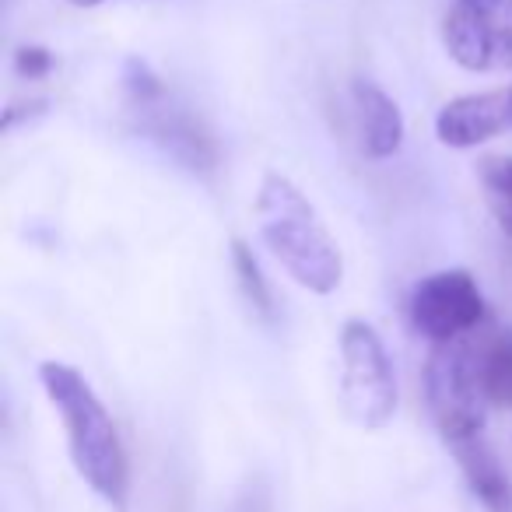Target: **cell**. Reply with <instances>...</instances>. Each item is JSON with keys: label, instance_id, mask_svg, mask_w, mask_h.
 I'll list each match as a JSON object with an SVG mask.
<instances>
[{"label": "cell", "instance_id": "obj_1", "mask_svg": "<svg viewBox=\"0 0 512 512\" xmlns=\"http://www.w3.org/2000/svg\"><path fill=\"white\" fill-rule=\"evenodd\" d=\"M39 386L67 435V453L78 477L116 512L130 505V460L109 407L85 376L67 362L39 365Z\"/></svg>", "mask_w": 512, "mask_h": 512}, {"label": "cell", "instance_id": "obj_2", "mask_svg": "<svg viewBox=\"0 0 512 512\" xmlns=\"http://www.w3.org/2000/svg\"><path fill=\"white\" fill-rule=\"evenodd\" d=\"M256 228L271 256L299 288L334 295L344 281V256L313 200L281 172H267L256 190Z\"/></svg>", "mask_w": 512, "mask_h": 512}, {"label": "cell", "instance_id": "obj_3", "mask_svg": "<svg viewBox=\"0 0 512 512\" xmlns=\"http://www.w3.org/2000/svg\"><path fill=\"white\" fill-rule=\"evenodd\" d=\"M123 88H127L130 116L144 141H151L169 162H176L190 176H211L218 169V148L214 137L200 127L193 113L172 102L169 88L144 60H127L123 67Z\"/></svg>", "mask_w": 512, "mask_h": 512}, {"label": "cell", "instance_id": "obj_4", "mask_svg": "<svg viewBox=\"0 0 512 512\" xmlns=\"http://www.w3.org/2000/svg\"><path fill=\"white\" fill-rule=\"evenodd\" d=\"M421 383L428 414L449 449L484 435V411L491 404L484 390V351L477 355L467 337L453 344H432Z\"/></svg>", "mask_w": 512, "mask_h": 512}, {"label": "cell", "instance_id": "obj_5", "mask_svg": "<svg viewBox=\"0 0 512 512\" xmlns=\"http://www.w3.org/2000/svg\"><path fill=\"white\" fill-rule=\"evenodd\" d=\"M341 404L365 432H379L397 414V372L383 337L365 320L341 327Z\"/></svg>", "mask_w": 512, "mask_h": 512}, {"label": "cell", "instance_id": "obj_6", "mask_svg": "<svg viewBox=\"0 0 512 512\" xmlns=\"http://www.w3.org/2000/svg\"><path fill=\"white\" fill-rule=\"evenodd\" d=\"M442 46L470 74H512V0H453Z\"/></svg>", "mask_w": 512, "mask_h": 512}, {"label": "cell", "instance_id": "obj_7", "mask_svg": "<svg viewBox=\"0 0 512 512\" xmlns=\"http://www.w3.org/2000/svg\"><path fill=\"white\" fill-rule=\"evenodd\" d=\"M407 313H411L414 330L425 341L453 344L463 341L484 320V295L470 271L446 267V271L425 274L411 288Z\"/></svg>", "mask_w": 512, "mask_h": 512}, {"label": "cell", "instance_id": "obj_8", "mask_svg": "<svg viewBox=\"0 0 512 512\" xmlns=\"http://www.w3.org/2000/svg\"><path fill=\"white\" fill-rule=\"evenodd\" d=\"M512 130V85L491 88V92L456 95L435 116V137L439 144L456 151H470L488 144Z\"/></svg>", "mask_w": 512, "mask_h": 512}, {"label": "cell", "instance_id": "obj_9", "mask_svg": "<svg viewBox=\"0 0 512 512\" xmlns=\"http://www.w3.org/2000/svg\"><path fill=\"white\" fill-rule=\"evenodd\" d=\"M351 99H355L362 155L372 162H386L397 155L404 144V113L393 102V95H386L376 81H355Z\"/></svg>", "mask_w": 512, "mask_h": 512}, {"label": "cell", "instance_id": "obj_10", "mask_svg": "<svg viewBox=\"0 0 512 512\" xmlns=\"http://www.w3.org/2000/svg\"><path fill=\"white\" fill-rule=\"evenodd\" d=\"M449 453L456 456L463 477H467V488L474 491V498L488 512H512V481L505 474L502 460L495 456V449L488 446L484 435L467 439L460 446H453Z\"/></svg>", "mask_w": 512, "mask_h": 512}, {"label": "cell", "instance_id": "obj_11", "mask_svg": "<svg viewBox=\"0 0 512 512\" xmlns=\"http://www.w3.org/2000/svg\"><path fill=\"white\" fill-rule=\"evenodd\" d=\"M484 200L495 218V225L512 239V155H488L477 162Z\"/></svg>", "mask_w": 512, "mask_h": 512}, {"label": "cell", "instance_id": "obj_12", "mask_svg": "<svg viewBox=\"0 0 512 512\" xmlns=\"http://www.w3.org/2000/svg\"><path fill=\"white\" fill-rule=\"evenodd\" d=\"M232 267H235V278H239V288H242V295H246L249 309H253L256 316H264V320H274L271 285H267L264 271H260V260H256L253 249L242 239L232 242Z\"/></svg>", "mask_w": 512, "mask_h": 512}, {"label": "cell", "instance_id": "obj_13", "mask_svg": "<svg viewBox=\"0 0 512 512\" xmlns=\"http://www.w3.org/2000/svg\"><path fill=\"white\" fill-rule=\"evenodd\" d=\"M484 390L498 407H512V330L484 351Z\"/></svg>", "mask_w": 512, "mask_h": 512}, {"label": "cell", "instance_id": "obj_14", "mask_svg": "<svg viewBox=\"0 0 512 512\" xmlns=\"http://www.w3.org/2000/svg\"><path fill=\"white\" fill-rule=\"evenodd\" d=\"M15 71L29 81H39L53 71V53L46 46H22L15 53Z\"/></svg>", "mask_w": 512, "mask_h": 512}, {"label": "cell", "instance_id": "obj_15", "mask_svg": "<svg viewBox=\"0 0 512 512\" xmlns=\"http://www.w3.org/2000/svg\"><path fill=\"white\" fill-rule=\"evenodd\" d=\"M46 106H50V102L46 99H29V102H11L8 109H4V130H15L18 127V120H32V116H43L46 113Z\"/></svg>", "mask_w": 512, "mask_h": 512}, {"label": "cell", "instance_id": "obj_16", "mask_svg": "<svg viewBox=\"0 0 512 512\" xmlns=\"http://www.w3.org/2000/svg\"><path fill=\"white\" fill-rule=\"evenodd\" d=\"M232 512H271V498H267V491L249 488L246 495L232 505Z\"/></svg>", "mask_w": 512, "mask_h": 512}, {"label": "cell", "instance_id": "obj_17", "mask_svg": "<svg viewBox=\"0 0 512 512\" xmlns=\"http://www.w3.org/2000/svg\"><path fill=\"white\" fill-rule=\"evenodd\" d=\"M71 8H99V4H109V0H67Z\"/></svg>", "mask_w": 512, "mask_h": 512}]
</instances>
